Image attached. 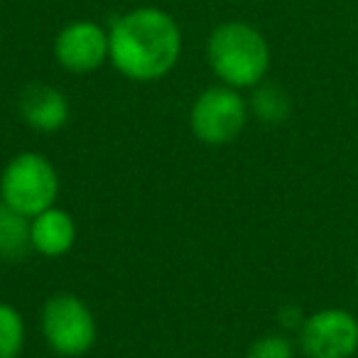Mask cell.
<instances>
[{
    "mask_svg": "<svg viewBox=\"0 0 358 358\" xmlns=\"http://www.w3.org/2000/svg\"><path fill=\"white\" fill-rule=\"evenodd\" d=\"M182 57V30L162 8L143 6L118 15L108 27V62L125 79L159 81Z\"/></svg>",
    "mask_w": 358,
    "mask_h": 358,
    "instance_id": "cell-1",
    "label": "cell"
},
{
    "mask_svg": "<svg viewBox=\"0 0 358 358\" xmlns=\"http://www.w3.org/2000/svg\"><path fill=\"white\" fill-rule=\"evenodd\" d=\"M206 62L219 79L231 89H255L270 71V45L258 27L231 20L219 25L206 40Z\"/></svg>",
    "mask_w": 358,
    "mask_h": 358,
    "instance_id": "cell-2",
    "label": "cell"
},
{
    "mask_svg": "<svg viewBox=\"0 0 358 358\" xmlns=\"http://www.w3.org/2000/svg\"><path fill=\"white\" fill-rule=\"evenodd\" d=\"M57 196L59 174L45 155L17 152L0 172V201L27 219L55 206Z\"/></svg>",
    "mask_w": 358,
    "mask_h": 358,
    "instance_id": "cell-3",
    "label": "cell"
},
{
    "mask_svg": "<svg viewBox=\"0 0 358 358\" xmlns=\"http://www.w3.org/2000/svg\"><path fill=\"white\" fill-rule=\"evenodd\" d=\"M40 329L47 346L62 358H79L89 353L99 336L91 307L71 292L47 297L40 312Z\"/></svg>",
    "mask_w": 358,
    "mask_h": 358,
    "instance_id": "cell-4",
    "label": "cell"
},
{
    "mask_svg": "<svg viewBox=\"0 0 358 358\" xmlns=\"http://www.w3.org/2000/svg\"><path fill=\"white\" fill-rule=\"evenodd\" d=\"M248 115V101L241 96V91L219 84L196 96L189 110V128L199 143L219 148L234 143L243 133Z\"/></svg>",
    "mask_w": 358,
    "mask_h": 358,
    "instance_id": "cell-5",
    "label": "cell"
},
{
    "mask_svg": "<svg viewBox=\"0 0 358 358\" xmlns=\"http://www.w3.org/2000/svg\"><path fill=\"white\" fill-rule=\"evenodd\" d=\"M297 336L307 358H353L358 353V319L341 307L319 309L304 319Z\"/></svg>",
    "mask_w": 358,
    "mask_h": 358,
    "instance_id": "cell-6",
    "label": "cell"
},
{
    "mask_svg": "<svg viewBox=\"0 0 358 358\" xmlns=\"http://www.w3.org/2000/svg\"><path fill=\"white\" fill-rule=\"evenodd\" d=\"M55 59L69 74H91L108 62V30L94 20L62 27L55 40Z\"/></svg>",
    "mask_w": 358,
    "mask_h": 358,
    "instance_id": "cell-7",
    "label": "cell"
},
{
    "mask_svg": "<svg viewBox=\"0 0 358 358\" xmlns=\"http://www.w3.org/2000/svg\"><path fill=\"white\" fill-rule=\"evenodd\" d=\"M17 113L37 133H57L69 123V99L50 84H27L17 96Z\"/></svg>",
    "mask_w": 358,
    "mask_h": 358,
    "instance_id": "cell-8",
    "label": "cell"
},
{
    "mask_svg": "<svg viewBox=\"0 0 358 358\" xmlns=\"http://www.w3.org/2000/svg\"><path fill=\"white\" fill-rule=\"evenodd\" d=\"M76 243V221L59 206L40 211L30 219V245L45 258H62Z\"/></svg>",
    "mask_w": 358,
    "mask_h": 358,
    "instance_id": "cell-9",
    "label": "cell"
},
{
    "mask_svg": "<svg viewBox=\"0 0 358 358\" xmlns=\"http://www.w3.org/2000/svg\"><path fill=\"white\" fill-rule=\"evenodd\" d=\"M30 250V219L0 201V260L17 263Z\"/></svg>",
    "mask_w": 358,
    "mask_h": 358,
    "instance_id": "cell-10",
    "label": "cell"
},
{
    "mask_svg": "<svg viewBox=\"0 0 358 358\" xmlns=\"http://www.w3.org/2000/svg\"><path fill=\"white\" fill-rule=\"evenodd\" d=\"M248 108L260 123L265 125H282L292 113V99L278 84L263 81L253 89V96L248 101Z\"/></svg>",
    "mask_w": 358,
    "mask_h": 358,
    "instance_id": "cell-11",
    "label": "cell"
},
{
    "mask_svg": "<svg viewBox=\"0 0 358 358\" xmlns=\"http://www.w3.org/2000/svg\"><path fill=\"white\" fill-rule=\"evenodd\" d=\"M25 319L10 302H0V358H20L25 348Z\"/></svg>",
    "mask_w": 358,
    "mask_h": 358,
    "instance_id": "cell-12",
    "label": "cell"
},
{
    "mask_svg": "<svg viewBox=\"0 0 358 358\" xmlns=\"http://www.w3.org/2000/svg\"><path fill=\"white\" fill-rule=\"evenodd\" d=\"M245 358H294V343L285 334H265L250 343Z\"/></svg>",
    "mask_w": 358,
    "mask_h": 358,
    "instance_id": "cell-13",
    "label": "cell"
},
{
    "mask_svg": "<svg viewBox=\"0 0 358 358\" xmlns=\"http://www.w3.org/2000/svg\"><path fill=\"white\" fill-rule=\"evenodd\" d=\"M304 314L302 309L297 307V304H285V307H280L278 312V322L282 329H292V331H299V327L304 324Z\"/></svg>",
    "mask_w": 358,
    "mask_h": 358,
    "instance_id": "cell-14",
    "label": "cell"
}]
</instances>
